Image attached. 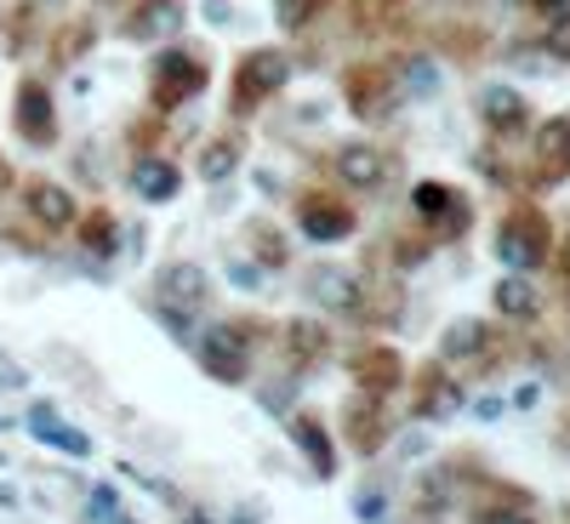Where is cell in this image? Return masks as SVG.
Here are the masks:
<instances>
[{
  "label": "cell",
  "instance_id": "11",
  "mask_svg": "<svg viewBox=\"0 0 570 524\" xmlns=\"http://www.w3.org/2000/svg\"><path fill=\"white\" fill-rule=\"evenodd\" d=\"M18 200H23V217L40 228V234H63V228H75V217H80V206H75V195L63 182H52V177H18Z\"/></svg>",
  "mask_w": 570,
  "mask_h": 524
},
{
  "label": "cell",
  "instance_id": "29",
  "mask_svg": "<svg viewBox=\"0 0 570 524\" xmlns=\"http://www.w3.org/2000/svg\"><path fill=\"white\" fill-rule=\"evenodd\" d=\"M35 434H40L46 445H58V451H69V456H86V451H91V439H80L75 427H63V422H58L52 411H46V405L35 411Z\"/></svg>",
  "mask_w": 570,
  "mask_h": 524
},
{
  "label": "cell",
  "instance_id": "13",
  "mask_svg": "<svg viewBox=\"0 0 570 524\" xmlns=\"http://www.w3.org/2000/svg\"><path fill=\"white\" fill-rule=\"evenodd\" d=\"M525 182H531V188H559V182H570V109H559V115H548V120L537 126V160H531Z\"/></svg>",
  "mask_w": 570,
  "mask_h": 524
},
{
  "label": "cell",
  "instance_id": "7",
  "mask_svg": "<svg viewBox=\"0 0 570 524\" xmlns=\"http://www.w3.org/2000/svg\"><path fill=\"white\" fill-rule=\"evenodd\" d=\"M343 103H348L354 120H389L394 103H400V75H394V63H371V58L348 63V69H343Z\"/></svg>",
  "mask_w": 570,
  "mask_h": 524
},
{
  "label": "cell",
  "instance_id": "3",
  "mask_svg": "<svg viewBox=\"0 0 570 524\" xmlns=\"http://www.w3.org/2000/svg\"><path fill=\"white\" fill-rule=\"evenodd\" d=\"M285 80H292V58L279 46H252V52L228 69V115L234 120H252L263 103H274Z\"/></svg>",
  "mask_w": 570,
  "mask_h": 524
},
{
  "label": "cell",
  "instance_id": "37",
  "mask_svg": "<svg viewBox=\"0 0 570 524\" xmlns=\"http://www.w3.org/2000/svg\"><path fill=\"white\" fill-rule=\"evenodd\" d=\"M564 518H570V507H564Z\"/></svg>",
  "mask_w": 570,
  "mask_h": 524
},
{
  "label": "cell",
  "instance_id": "21",
  "mask_svg": "<svg viewBox=\"0 0 570 524\" xmlns=\"http://www.w3.org/2000/svg\"><path fill=\"white\" fill-rule=\"evenodd\" d=\"M183 23H188V0H131V12L120 18V34L126 40H166Z\"/></svg>",
  "mask_w": 570,
  "mask_h": 524
},
{
  "label": "cell",
  "instance_id": "27",
  "mask_svg": "<svg viewBox=\"0 0 570 524\" xmlns=\"http://www.w3.org/2000/svg\"><path fill=\"white\" fill-rule=\"evenodd\" d=\"M240 155H246V142H240V137H217V142H206V155H200V177H206V182L234 177Z\"/></svg>",
  "mask_w": 570,
  "mask_h": 524
},
{
  "label": "cell",
  "instance_id": "14",
  "mask_svg": "<svg viewBox=\"0 0 570 524\" xmlns=\"http://www.w3.org/2000/svg\"><path fill=\"white\" fill-rule=\"evenodd\" d=\"M531 513H537V496L508 479H480V491L468 502V524H537Z\"/></svg>",
  "mask_w": 570,
  "mask_h": 524
},
{
  "label": "cell",
  "instance_id": "5",
  "mask_svg": "<svg viewBox=\"0 0 570 524\" xmlns=\"http://www.w3.org/2000/svg\"><path fill=\"white\" fill-rule=\"evenodd\" d=\"M411 217L422 223L428 246H451V240H462V234L473 228V200L462 195V188L428 177V182L411 188Z\"/></svg>",
  "mask_w": 570,
  "mask_h": 524
},
{
  "label": "cell",
  "instance_id": "28",
  "mask_svg": "<svg viewBox=\"0 0 570 524\" xmlns=\"http://www.w3.org/2000/svg\"><path fill=\"white\" fill-rule=\"evenodd\" d=\"M246 246H252V257H257L263 268H285V263H292V246H285V234L268 228V223H252V228H246Z\"/></svg>",
  "mask_w": 570,
  "mask_h": 524
},
{
  "label": "cell",
  "instance_id": "8",
  "mask_svg": "<svg viewBox=\"0 0 570 524\" xmlns=\"http://www.w3.org/2000/svg\"><path fill=\"white\" fill-rule=\"evenodd\" d=\"M434 359H445L451 370H491L502 359V330L491 319H451Z\"/></svg>",
  "mask_w": 570,
  "mask_h": 524
},
{
  "label": "cell",
  "instance_id": "6",
  "mask_svg": "<svg viewBox=\"0 0 570 524\" xmlns=\"http://www.w3.org/2000/svg\"><path fill=\"white\" fill-rule=\"evenodd\" d=\"M292 211H297V228L308 234L314 246H343V240H354V234H360V206L348 195H337V188L308 182Z\"/></svg>",
  "mask_w": 570,
  "mask_h": 524
},
{
  "label": "cell",
  "instance_id": "18",
  "mask_svg": "<svg viewBox=\"0 0 570 524\" xmlns=\"http://www.w3.org/2000/svg\"><path fill=\"white\" fill-rule=\"evenodd\" d=\"M491 308H497L502 325H537L548 314V297H542L537 274H502L497 291H491Z\"/></svg>",
  "mask_w": 570,
  "mask_h": 524
},
{
  "label": "cell",
  "instance_id": "35",
  "mask_svg": "<svg viewBox=\"0 0 570 524\" xmlns=\"http://www.w3.org/2000/svg\"><path fill=\"white\" fill-rule=\"evenodd\" d=\"M183 524H212V518H206V513H188V518H183Z\"/></svg>",
  "mask_w": 570,
  "mask_h": 524
},
{
  "label": "cell",
  "instance_id": "26",
  "mask_svg": "<svg viewBox=\"0 0 570 524\" xmlns=\"http://www.w3.org/2000/svg\"><path fill=\"white\" fill-rule=\"evenodd\" d=\"M91 46H98V23H91V18H69V23L52 34V63L69 69V63H80V58L91 52Z\"/></svg>",
  "mask_w": 570,
  "mask_h": 524
},
{
  "label": "cell",
  "instance_id": "17",
  "mask_svg": "<svg viewBox=\"0 0 570 524\" xmlns=\"http://www.w3.org/2000/svg\"><path fill=\"white\" fill-rule=\"evenodd\" d=\"M274 337H279V343H274V348H279V359L292 365L297 376L331 359V330H325L320 319H308V314H303V319H285V325L274 330Z\"/></svg>",
  "mask_w": 570,
  "mask_h": 524
},
{
  "label": "cell",
  "instance_id": "33",
  "mask_svg": "<svg viewBox=\"0 0 570 524\" xmlns=\"http://www.w3.org/2000/svg\"><path fill=\"white\" fill-rule=\"evenodd\" d=\"M12 188H18V171H12L7 155H0V195H12Z\"/></svg>",
  "mask_w": 570,
  "mask_h": 524
},
{
  "label": "cell",
  "instance_id": "24",
  "mask_svg": "<svg viewBox=\"0 0 570 524\" xmlns=\"http://www.w3.org/2000/svg\"><path fill=\"white\" fill-rule=\"evenodd\" d=\"M314 297L331 308V314H365V279L348 274V268H320L314 274Z\"/></svg>",
  "mask_w": 570,
  "mask_h": 524
},
{
  "label": "cell",
  "instance_id": "1",
  "mask_svg": "<svg viewBox=\"0 0 570 524\" xmlns=\"http://www.w3.org/2000/svg\"><path fill=\"white\" fill-rule=\"evenodd\" d=\"M263 337L274 343V325H268V319H223V325H212L206 337L195 343V359H200V370L212 376V383H223V388H246Z\"/></svg>",
  "mask_w": 570,
  "mask_h": 524
},
{
  "label": "cell",
  "instance_id": "25",
  "mask_svg": "<svg viewBox=\"0 0 570 524\" xmlns=\"http://www.w3.org/2000/svg\"><path fill=\"white\" fill-rule=\"evenodd\" d=\"M75 234H80V251H91V257H115L120 251V217L109 206H86L75 217Z\"/></svg>",
  "mask_w": 570,
  "mask_h": 524
},
{
  "label": "cell",
  "instance_id": "30",
  "mask_svg": "<svg viewBox=\"0 0 570 524\" xmlns=\"http://www.w3.org/2000/svg\"><path fill=\"white\" fill-rule=\"evenodd\" d=\"M331 7V0H274V18H279V29L285 34H303V29H314L320 23V12Z\"/></svg>",
  "mask_w": 570,
  "mask_h": 524
},
{
  "label": "cell",
  "instance_id": "32",
  "mask_svg": "<svg viewBox=\"0 0 570 524\" xmlns=\"http://www.w3.org/2000/svg\"><path fill=\"white\" fill-rule=\"evenodd\" d=\"M542 52H548L553 63H570V7L542 23Z\"/></svg>",
  "mask_w": 570,
  "mask_h": 524
},
{
  "label": "cell",
  "instance_id": "36",
  "mask_svg": "<svg viewBox=\"0 0 570 524\" xmlns=\"http://www.w3.org/2000/svg\"><path fill=\"white\" fill-rule=\"evenodd\" d=\"M564 439H570V416H564Z\"/></svg>",
  "mask_w": 570,
  "mask_h": 524
},
{
  "label": "cell",
  "instance_id": "20",
  "mask_svg": "<svg viewBox=\"0 0 570 524\" xmlns=\"http://www.w3.org/2000/svg\"><path fill=\"white\" fill-rule=\"evenodd\" d=\"M155 297H160V308L195 314V308H206V297H212V279H206L200 263H166V268L155 274Z\"/></svg>",
  "mask_w": 570,
  "mask_h": 524
},
{
  "label": "cell",
  "instance_id": "12",
  "mask_svg": "<svg viewBox=\"0 0 570 524\" xmlns=\"http://www.w3.org/2000/svg\"><path fill=\"white\" fill-rule=\"evenodd\" d=\"M348 376H354L360 394L394 399V394L405 388V359H400V348H389V343H354V348H348Z\"/></svg>",
  "mask_w": 570,
  "mask_h": 524
},
{
  "label": "cell",
  "instance_id": "22",
  "mask_svg": "<svg viewBox=\"0 0 570 524\" xmlns=\"http://www.w3.org/2000/svg\"><path fill=\"white\" fill-rule=\"evenodd\" d=\"M331 166H337V177L354 188V195H371V188H383V182H389V155H383V149H371V142H343Z\"/></svg>",
  "mask_w": 570,
  "mask_h": 524
},
{
  "label": "cell",
  "instance_id": "34",
  "mask_svg": "<svg viewBox=\"0 0 570 524\" xmlns=\"http://www.w3.org/2000/svg\"><path fill=\"white\" fill-rule=\"evenodd\" d=\"M564 7H570V0H531L537 18H553V12H564Z\"/></svg>",
  "mask_w": 570,
  "mask_h": 524
},
{
  "label": "cell",
  "instance_id": "23",
  "mask_svg": "<svg viewBox=\"0 0 570 524\" xmlns=\"http://www.w3.org/2000/svg\"><path fill=\"white\" fill-rule=\"evenodd\" d=\"M131 188H137V200L166 206L177 188H183V171H177V160H166V155H137V160H131Z\"/></svg>",
  "mask_w": 570,
  "mask_h": 524
},
{
  "label": "cell",
  "instance_id": "15",
  "mask_svg": "<svg viewBox=\"0 0 570 524\" xmlns=\"http://www.w3.org/2000/svg\"><path fill=\"white\" fill-rule=\"evenodd\" d=\"M343 434L360 456H383L389 434H394V416H389V399H376V394H354L343 405Z\"/></svg>",
  "mask_w": 570,
  "mask_h": 524
},
{
  "label": "cell",
  "instance_id": "31",
  "mask_svg": "<svg viewBox=\"0 0 570 524\" xmlns=\"http://www.w3.org/2000/svg\"><path fill=\"white\" fill-rule=\"evenodd\" d=\"M0 23H7V29H0V46H7L12 58H23V52H29V40H35V7H12Z\"/></svg>",
  "mask_w": 570,
  "mask_h": 524
},
{
  "label": "cell",
  "instance_id": "16",
  "mask_svg": "<svg viewBox=\"0 0 570 524\" xmlns=\"http://www.w3.org/2000/svg\"><path fill=\"white\" fill-rule=\"evenodd\" d=\"M473 115H480V126H485V137H497V142H513L519 131L531 126V103H525V91H513V86H485L480 98H473Z\"/></svg>",
  "mask_w": 570,
  "mask_h": 524
},
{
  "label": "cell",
  "instance_id": "19",
  "mask_svg": "<svg viewBox=\"0 0 570 524\" xmlns=\"http://www.w3.org/2000/svg\"><path fill=\"white\" fill-rule=\"evenodd\" d=\"M292 445L303 451V462H308V473L320 485L337 479V439H331V427H325L320 411H297L292 416Z\"/></svg>",
  "mask_w": 570,
  "mask_h": 524
},
{
  "label": "cell",
  "instance_id": "2",
  "mask_svg": "<svg viewBox=\"0 0 570 524\" xmlns=\"http://www.w3.org/2000/svg\"><path fill=\"white\" fill-rule=\"evenodd\" d=\"M553 246H559V234L548 223V211L537 200H513L497 223V263L508 274H542L553 263Z\"/></svg>",
  "mask_w": 570,
  "mask_h": 524
},
{
  "label": "cell",
  "instance_id": "10",
  "mask_svg": "<svg viewBox=\"0 0 570 524\" xmlns=\"http://www.w3.org/2000/svg\"><path fill=\"white\" fill-rule=\"evenodd\" d=\"M411 416L416 422H445L456 405H462V376L445 365V359H422L411 370Z\"/></svg>",
  "mask_w": 570,
  "mask_h": 524
},
{
  "label": "cell",
  "instance_id": "9",
  "mask_svg": "<svg viewBox=\"0 0 570 524\" xmlns=\"http://www.w3.org/2000/svg\"><path fill=\"white\" fill-rule=\"evenodd\" d=\"M12 131L29 142V149H52L58 142V103H52V86L40 75H23L18 91H12Z\"/></svg>",
  "mask_w": 570,
  "mask_h": 524
},
{
  "label": "cell",
  "instance_id": "4",
  "mask_svg": "<svg viewBox=\"0 0 570 524\" xmlns=\"http://www.w3.org/2000/svg\"><path fill=\"white\" fill-rule=\"evenodd\" d=\"M206 86H212V63L195 52V46H166V52L149 63V109L177 115L183 103H195Z\"/></svg>",
  "mask_w": 570,
  "mask_h": 524
}]
</instances>
